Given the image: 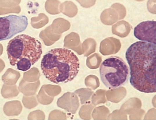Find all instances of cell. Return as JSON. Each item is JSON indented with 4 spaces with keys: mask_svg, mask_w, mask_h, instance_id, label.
<instances>
[{
    "mask_svg": "<svg viewBox=\"0 0 156 120\" xmlns=\"http://www.w3.org/2000/svg\"><path fill=\"white\" fill-rule=\"evenodd\" d=\"M125 58L129 66L130 82L142 92H156V45L138 41L127 49Z\"/></svg>",
    "mask_w": 156,
    "mask_h": 120,
    "instance_id": "6da1fadb",
    "label": "cell"
},
{
    "mask_svg": "<svg viewBox=\"0 0 156 120\" xmlns=\"http://www.w3.org/2000/svg\"><path fill=\"white\" fill-rule=\"evenodd\" d=\"M79 62L71 50L65 48L51 49L44 55L41 68L45 77L56 84L73 80L79 71Z\"/></svg>",
    "mask_w": 156,
    "mask_h": 120,
    "instance_id": "7a4b0ae2",
    "label": "cell"
},
{
    "mask_svg": "<svg viewBox=\"0 0 156 120\" xmlns=\"http://www.w3.org/2000/svg\"><path fill=\"white\" fill-rule=\"evenodd\" d=\"M6 51L10 64L16 65L17 69L23 71L29 69L42 54L40 42L25 34L17 35L10 40Z\"/></svg>",
    "mask_w": 156,
    "mask_h": 120,
    "instance_id": "3957f363",
    "label": "cell"
},
{
    "mask_svg": "<svg viewBox=\"0 0 156 120\" xmlns=\"http://www.w3.org/2000/svg\"><path fill=\"white\" fill-rule=\"evenodd\" d=\"M99 71L102 82L111 89H115L125 85L130 75L129 68L126 63L116 56H111L104 60Z\"/></svg>",
    "mask_w": 156,
    "mask_h": 120,
    "instance_id": "277c9868",
    "label": "cell"
},
{
    "mask_svg": "<svg viewBox=\"0 0 156 120\" xmlns=\"http://www.w3.org/2000/svg\"><path fill=\"white\" fill-rule=\"evenodd\" d=\"M28 25V18L25 15H11L0 17V41L9 39L24 31Z\"/></svg>",
    "mask_w": 156,
    "mask_h": 120,
    "instance_id": "5b68a950",
    "label": "cell"
},
{
    "mask_svg": "<svg viewBox=\"0 0 156 120\" xmlns=\"http://www.w3.org/2000/svg\"><path fill=\"white\" fill-rule=\"evenodd\" d=\"M156 21H143L134 27V35L139 40L156 44Z\"/></svg>",
    "mask_w": 156,
    "mask_h": 120,
    "instance_id": "8992f818",
    "label": "cell"
}]
</instances>
